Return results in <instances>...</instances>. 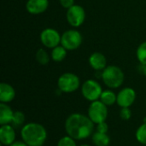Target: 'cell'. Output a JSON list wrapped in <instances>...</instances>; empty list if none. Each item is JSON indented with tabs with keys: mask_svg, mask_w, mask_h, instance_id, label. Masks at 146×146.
Returning <instances> with one entry per match:
<instances>
[{
	"mask_svg": "<svg viewBox=\"0 0 146 146\" xmlns=\"http://www.w3.org/2000/svg\"><path fill=\"white\" fill-rule=\"evenodd\" d=\"M80 86V80L74 73L67 72L61 74L57 80V87L61 92L72 93Z\"/></svg>",
	"mask_w": 146,
	"mask_h": 146,
	"instance_id": "4",
	"label": "cell"
},
{
	"mask_svg": "<svg viewBox=\"0 0 146 146\" xmlns=\"http://www.w3.org/2000/svg\"><path fill=\"white\" fill-rule=\"evenodd\" d=\"M137 93L132 87H124L117 93L116 104L121 108H130L135 102Z\"/></svg>",
	"mask_w": 146,
	"mask_h": 146,
	"instance_id": "10",
	"label": "cell"
},
{
	"mask_svg": "<svg viewBox=\"0 0 146 146\" xmlns=\"http://www.w3.org/2000/svg\"><path fill=\"white\" fill-rule=\"evenodd\" d=\"M145 146H146V145H145Z\"/></svg>",
	"mask_w": 146,
	"mask_h": 146,
	"instance_id": "31",
	"label": "cell"
},
{
	"mask_svg": "<svg viewBox=\"0 0 146 146\" xmlns=\"http://www.w3.org/2000/svg\"><path fill=\"white\" fill-rule=\"evenodd\" d=\"M135 138L139 144L146 145V122H143L138 127L135 133Z\"/></svg>",
	"mask_w": 146,
	"mask_h": 146,
	"instance_id": "21",
	"label": "cell"
},
{
	"mask_svg": "<svg viewBox=\"0 0 146 146\" xmlns=\"http://www.w3.org/2000/svg\"><path fill=\"white\" fill-rule=\"evenodd\" d=\"M101 79L108 88L117 89L124 83L125 74L118 66L110 65L101 72Z\"/></svg>",
	"mask_w": 146,
	"mask_h": 146,
	"instance_id": "3",
	"label": "cell"
},
{
	"mask_svg": "<svg viewBox=\"0 0 146 146\" xmlns=\"http://www.w3.org/2000/svg\"><path fill=\"white\" fill-rule=\"evenodd\" d=\"M66 19L68 23L73 27H80L86 20V11L81 5L74 4L66 12Z\"/></svg>",
	"mask_w": 146,
	"mask_h": 146,
	"instance_id": "9",
	"label": "cell"
},
{
	"mask_svg": "<svg viewBox=\"0 0 146 146\" xmlns=\"http://www.w3.org/2000/svg\"><path fill=\"white\" fill-rule=\"evenodd\" d=\"M68 54V50L62 46V45H58L53 49H51V52H50V57L51 60L56 62H62Z\"/></svg>",
	"mask_w": 146,
	"mask_h": 146,
	"instance_id": "18",
	"label": "cell"
},
{
	"mask_svg": "<svg viewBox=\"0 0 146 146\" xmlns=\"http://www.w3.org/2000/svg\"><path fill=\"white\" fill-rule=\"evenodd\" d=\"M61 38H62V35L59 33V32L52 27L44 28L40 33L39 35V39L41 44L48 49H53L60 45Z\"/></svg>",
	"mask_w": 146,
	"mask_h": 146,
	"instance_id": "8",
	"label": "cell"
},
{
	"mask_svg": "<svg viewBox=\"0 0 146 146\" xmlns=\"http://www.w3.org/2000/svg\"><path fill=\"white\" fill-rule=\"evenodd\" d=\"M136 56L140 65H146V41L141 43L137 48Z\"/></svg>",
	"mask_w": 146,
	"mask_h": 146,
	"instance_id": "22",
	"label": "cell"
},
{
	"mask_svg": "<svg viewBox=\"0 0 146 146\" xmlns=\"http://www.w3.org/2000/svg\"><path fill=\"white\" fill-rule=\"evenodd\" d=\"M43 146H44V145H43Z\"/></svg>",
	"mask_w": 146,
	"mask_h": 146,
	"instance_id": "32",
	"label": "cell"
},
{
	"mask_svg": "<svg viewBox=\"0 0 146 146\" xmlns=\"http://www.w3.org/2000/svg\"><path fill=\"white\" fill-rule=\"evenodd\" d=\"M143 122H146V117L144 118V121H143Z\"/></svg>",
	"mask_w": 146,
	"mask_h": 146,
	"instance_id": "30",
	"label": "cell"
},
{
	"mask_svg": "<svg viewBox=\"0 0 146 146\" xmlns=\"http://www.w3.org/2000/svg\"><path fill=\"white\" fill-rule=\"evenodd\" d=\"M67 135L75 140L86 139L95 132V124L88 117L80 113H73L68 116L64 124Z\"/></svg>",
	"mask_w": 146,
	"mask_h": 146,
	"instance_id": "1",
	"label": "cell"
},
{
	"mask_svg": "<svg viewBox=\"0 0 146 146\" xmlns=\"http://www.w3.org/2000/svg\"><path fill=\"white\" fill-rule=\"evenodd\" d=\"M35 59L40 65H46L49 63L51 57L46 50H44V48H39L35 54Z\"/></svg>",
	"mask_w": 146,
	"mask_h": 146,
	"instance_id": "19",
	"label": "cell"
},
{
	"mask_svg": "<svg viewBox=\"0 0 146 146\" xmlns=\"http://www.w3.org/2000/svg\"><path fill=\"white\" fill-rule=\"evenodd\" d=\"M82 42V34L76 29H68L62 34L61 45L68 51L77 50L81 45Z\"/></svg>",
	"mask_w": 146,
	"mask_h": 146,
	"instance_id": "7",
	"label": "cell"
},
{
	"mask_svg": "<svg viewBox=\"0 0 146 146\" xmlns=\"http://www.w3.org/2000/svg\"><path fill=\"white\" fill-rule=\"evenodd\" d=\"M87 115L95 125L106 121L109 115L108 106L100 100L92 102L87 110Z\"/></svg>",
	"mask_w": 146,
	"mask_h": 146,
	"instance_id": "5",
	"label": "cell"
},
{
	"mask_svg": "<svg viewBox=\"0 0 146 146\" xmlns=\"http://www.w3.org/2000/svg\"><path fill=\"white\" fill-rule=\"evenodd\" d=\"M120 117L123 121H128L132 117V111L130 108H121Z\"/></svg>",
	"mask_w": 146,
	"mask_h": 146,
	"instance_id": "24",
	"label": "cell"
},
{
	"mask_svg": "<svg viewBox=\"0 0 146 146\" xmlns=\"http://www.w3.org/2000/svg\"><path fill=\"white\" fill-rule=\"evenodd\" d=\"M49 0H27L26 9L31 15H40L47 10Z\"/></svg>",
	"mask_w": 146,
	"mask_h": 146,
	"instance_id": "12",
	"label": "cell"
},
{
	"mask_svg": "<svg viewBox=\"0 0 146 146\" xmlns=\"http://www.w3.org/2000/svg\"><path fill=\"white\" fill-rule=\"evenodd\" d=\"M92 141L95 146H109L110 144V137L108 133L95 131L92 135Z\"/></svg>",
	"mask_w": 146,
	"mask_h": 146,
	"instance_id": "16",
	"label": "cell"
},
{
	"mask_svg": "<svg viewBox=\"0 0 146 146\" xmlns=\"http://www.w3.org/2000/svg\"><path fill=\"white\" fill-rule=\"evenodd\" d=\"M99 100L101 102H103L106 106L110 107V106L114 105L116 103L117 95L115 94V92H113L110 89L104 90L102 94H101V97H100Z\"/></svg>",
	"mask_w": 146,
	"mask_h": 146,
	"instance_id": "17",
	"label": "cell"
},
{
	"mask_svg": "<svg viewBox=\"0 0 146 146\" xmlns=\"http://www.w3.org/2000/svg\"><path fill=\"white\" fill-rule=\"evenodd\" d=\"M15 127L10 125H3L0 127V143L2 145L9 146L15 141Z\"/></svg>",
	"mask_w": 146,
	"mask_h": 146,
	"instance_id": "11",
	"label": "cell"
},
{
	"mask_svg": "<svg viewBox=\"0 0 146 146\" xmlns=\"http://www.w3.org/2000/svg\"><path fill=\"white\" fill-rule=\"evenodd\" d=\"M25 120H26V117H25V115L23 112L21 111H15V114H14V117H13V120H12V122L10 125H12L15 128H19V127H22L25 124Z\"/></svg>",
	"mask_w": 146,
	"mask_h": 146,
	"instance_id": "20",
	"label": "cell"
},
{
	"mask_svg": "<svg viewBox=\"0 0 146 146\" xmlns=\"http://www.w3.org/2000/svg\"><path fill=\"white\" fill-rule=\"evenodd\" d=\"M140 69H141V72H142V74L145 75L146 77V65H141L140 66Z\"/></svg>",
	"mask_w": 146,
	"mask_h": 146,
	"instance_id": "28",
	"label": "cell"
},
{
	"mask_svg": "<svg viewBox=\"0 0 146 146\" xmlns=\"http://www.w3.org/2000/svg\"><path fill=\"white\" fill-rule=\"evenodd\" d=\"M15 112L8 104L0 103V125L11 124Z\"/></svg>",
	"mask_w": 146,
	"mask_h": 146,
	"instance_id": "15",
	"label": "cell"
},
{
	"mask_svg": "<svg viewBox=\"0 0 146 146\" xmlns=\"http://www.w3.org/2000/svg\"><path fill=\"white\" fill-rule=\"evenodd\" d=\"M56 146H77V144L75 139L68 135H66L58 140Z\"/></svg>",
	"mask_w": 146,
	"mask_h": 146,
	"instance_id": "23",
	"label": "cell"
},
{
	"mask_svg": "<svg viewBox=\"0 0 146 146\" xmlns=\"http://www.w3.org/2000/svg\"><path fill=\"white\" fill-rule=\"evenodd\" d=\"M80 146H91V145H87V144H83V145H80Z\"/></svg>",
	"mask_w": 146,
	"mask_h": 146,
	"instance_id": "29",
	"label": "cell"
},
{
	"mask_svg": "<svg viewBox=\"0 0 146 146\" xmlns=\"http://www.w3.org/2000/svg\"><path fill=\"white\" fill-rule=\"evenodd\" d=\"M103 91L100 83L92 79L86 80L81 86V94L83 98L91 103L99 100Z\"/></svg>",
	"mask_w": 146,
	"mask_h": 146,
	"instance_id": "6",
	"label": "cell"
},
{
	"mask_svg": "<svg viewBox=\"0 0 146 146\" xmlns=\"http://www.w3.org/2000/svg\"><path fill=\"white\" fill-rule=\"evenodd\" d=\"M15 98V88L5 82L0 84V103L9 104L12 102Z\"/></svg>",
	"mask_w": 146,
	"mask_h": 146,
	"instance_id": "14",
	"label": "cell"
},
{
	"mask_svg": "<svg viewBox=\"0 0 146 146\" xmlns=\"http://www.w3.org/2000/svg\"><path fill=\"white\" fill-rule=\"evenodd\" d=\"M96 131L99 132V133H108V132H109V125L107 124L106 121L98 123L96 126Z\"/></svg>",
	"mask_w": 146,
	"mask_h": 146,
	"instance_id": "25",
	"label": "cell"
},
{
	"mask_svg": "<svg viewBox=\"0 0 146 146\" xmlns=\"http://www.w3.org/2000/svg\"><path fill=\"white\" fill-rule=\"evenodd\" d=\"M88 62L92 69L98 72H102L107 67V59L105 56L98 51L93 52L90 55Z\"/></svg>",
	"mask_w": 146,
	"mask_h": 146,
	"instance_id": "13",
	"label": "cell"
},
{
	"mask_svg": "<svg viewBox=\"0 0 146 146\" xmlns=\"http://www.w3.org/2000/svg\"><path fill=\"white\" fill-rule=\"evenodd\" d=\"M59 3L61 4V6L66 9H68L69 8H71L73 5H74V0H59Z\"/></svg>",
	"mask_w": 146,
	"mask_h": 146,
	"instance_id": "26",
	"label": "cell"
},
{
	"mask_svg": "<svg viewBox=\"0 0 146 146\" xmlns=\"http://www.w3.org/2000/svg\"><path fill=\"white\" fill-rule=\"evenodd\" d=\"M21 137L28 146H43L47 139L48 133L42 124L29 122L21 127Z\"/></svg>",
	"mask_w": 146,
	"mask_h": 146,
	"instance_id": "2",
	"label": "cell"
},
{
	"mask_svg": "<svg viewBox=\"0 0 146 146\" xmlns=\"http://www.w3.org/2000/svg\"><path fill=\"white\" fill-rule=\"evenodd\" d=\"M145 104H146V103H145Z\"/></svg>",
	"mask_w": 146,
	"mask_h": 146,
	"instance_id": "33",
	"label": "cell"
},
{
	"mask_svg": "<svg viewBox=\"0 0 146 146\" xmlns=\"http://www.w3.org/2000/svg\"><path fill=\"white\" fill-rule=\"evenodd\" d=\"M9 146H28L22 139L21 140H15L12 145Z\"/></svg>",
	"mask_w": 146,
	"mask_h": 146,
	"instance_id": "27",
	"label": "cell"
}]
</instances>
